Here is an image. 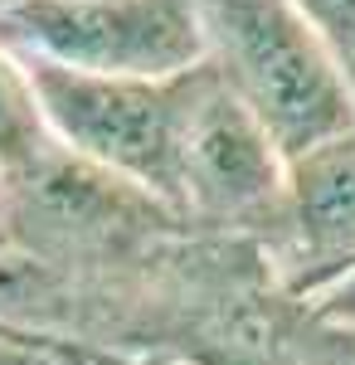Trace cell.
I'll use <instances>...</instances> for the list:
<instances>
[{
	"instance_id": "6da1fadb",
	"label": "cell",
	"mask_w": 355,
	"mask_h": 365,
	"mask_svg": "<svg viewBox=\"0 0 355 365\" xmlns=\"http://www.w3.org/2000/svg\"><path fill=\"white\" fill-rule=\"evenodd\" d=\"M210 68L282 156L355 127V88L292 0H200Z\"/></svg>"
},
{
	"instance_id": "277c9868",
	"label": "cell",
	"mask_w": 355,
	"mask_h": 365,
	"mask_svg": "<svg viewBox=\"0 0 355 365\" xmlns=\"http://www.w3.org/2000/svg\"><path fill=\"white\" fill-rule=\"evenodd\" d=\"M287 156L210 63L190 73L180 132V220L224 234H282Z\"/></svg>"
},
{
	"instance_id": "3957f363",
	"label": "cell",
	"mask_w": 355,
	"mask_h": 365,
	"mask_svg": "<svg viewBox=\"0 0 355 365\" xmlns=\"http://www.w3.org/2000/svg\"><path fill=\"white\" fill-rule=\"evenodd\" d=\"M0 44L103 78H180L210 63L200 0H20Z\"/></svg>"
},
{
	"instance_id": "7a4b0ae2",
	"label": "cell",
	"mask_w": 355,
	"mask_h": 365,
	"mask_svg": "<svg viewBox=\"0 0 355 365\" xmlns=\"http://www.w3.org/2000/svg\"><path fill=\"white\" fill-rule=\"evenodd\" d=\"M20 63L54 141L73 161L180 215V132L195 68L180 78H103L25 54Z\"/></svg>"
},
{
	"instance_id": "5b68a950",
	"label": "cell",
	"mask_w": 355,
	"mask_h": 365,
	"mask_svg": "<svg viewBox=\"0 0 355 365\" xmlns=\"http://www.w3.org/2000/svg\"><path fill=\"white\" fill-rule=\"evenodd\" d=\"M273 249L282 287L297 302L355 268V127L287 156V205Z\"/></svg>"
},
{
	"instance_id": "30bf717a",
	"label": "cell",
	"mask_w": 355,
	"mask_h": 365,
	"mask_svg": "<svg viewBox=\"0 0 355 365\" xmlns=\"http://www.w3.org/2000/svg\"><path fill=\"white\" fill-rule=\"evenodd\" d=\"M0 225H5V220H0Z\"/></svg>"
},
{
	"instance_id": "ba28073f",
	"label": "cell",
	"mask_w": 355,
	"mask_h": 365,
	"mask_svg": "<svg viewBox=\"0 0 355 365\" xmlns=\"http://www.w3.org/2000/svg\"><path fill=\"white\" fill-rule=\"evenodd\" d=\"M15 5H20V0H0V15H10V10H15Z\"/></svg>"
},
{
	"instance_id": "8992f818",
	"label": "cell",
	"mask_w": 355,
	"mask_h": 365,
	"mask_svg": "<svg viewBox=\"0 0 355 365\" xmlns=\"http://www.w3.org/2000/svg\"><path fill=\"white\" fill-rule=\"evenodd\" d=\"M58 146L49 122H44V108L34 98V83H29V68L20 63L15 49L0 44V180L15 185V180H29L34 170H44L54 161Z\"/></svg>"
},
{
	"instance_id": "9c48e42d",
	"label": "cell",
	"mask_w": 355,
	"mask_h": 365,
	"mask_svg": "<svg viewBox=\"0 0 355 365\" xmlns=\"http://www.w3.org/2000/svg\"><path fill=\"white\" fill-rule=\"evenodd\" d=\"M63 365H78V361H63Z\"/></svg>"
},
{
	"instance_id": "52a82bcc",
	"label": "cell",
	"mask_w": 355,
	"mask_h": 365,
	"mask_svg": "<svg viewBox=\"0 0 355 365\" xmlns=\"http://www.w3.org/2000/svg\"><path fill=\"white\" fill-rule=\"evenodd\" d=\"M292 5L326 39V49L336 54V63L346 68V78L355 88V0H292Z\"/></svg>"
}]
</instances>
